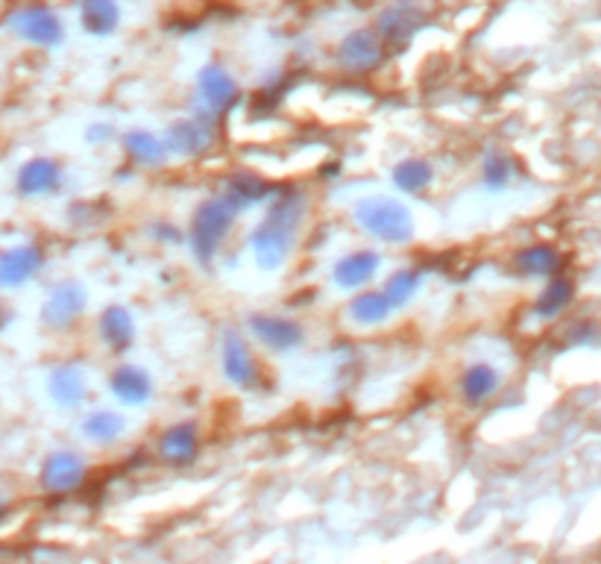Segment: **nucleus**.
<instances>
[{"instance_id": "14", "label": "nucleus", "mask_w": 601, "mask_h": 564, "mask_svg": "<svg viewBox=\"0 0 601 564\" xmlns=\"http://www.w3.org/2000/svg\"><path fill=\"white\" fill-rule=\"evenodd\" d=\"M378 268H382V256L376 251H353L337 259L335 268H332V280H335L337 289L344 291L367 289L370 282L378 276Z\"/></svg>"}, {"instance_id": "27", "label": "nucleus", "mask_w": 601, "mask_h": 564, "mask_svg": "<svg viewBox=\"0 0 601 564\" xmlns=\"http://www.w3.org/2000/svg\"><path fill=\"white\" fill-rule=\"evenodd\" d=\"M513 265L525 276H549L558 271L561 256H558V251L549 247V244H531V247H525V251L513 256Z\"/></svg>"}, {"instance_id": "32", "label": "nucleus", "mask_w": 601, "mask_h": 564, "mask_svg": "<svg viewBox=\"0 0 601 564\" xmlns=\"http://www.w3.org/2000/svg\"><path fill=\"white\" fill-rule=\"evenodd\" d=\"M3 508H7V506H3V497H0V515H3Z\"/></svg>"}, {"instance_id": "23", "label": "nucleus", "mask_w": 601, "mask_h": 564, "mask_svg": "<svg viewBox=\"0 0 601 564\" xmlns=\"http://www.w3.org/2000/svg\"><path fill=\"white\" fill-rule=\"evenodd\" d=\"M349 321L358 323V327H378L385 323L396 309L391 307L385 291H370V289H358L353 300H349Z\"/></svg>"}, {"instance_id": "16", "label": "nucleus", "mask_w": 601, "mask_h": 564, "mask_svg": "<svg viewBox=\"0 0 601 564\" xmlns=\"http://www.w3.org/2000/svg\"><path fill=\"white\" fill-rule=\"evenodd\" d=\"M48 391L59 409H80L89 395V379L80 364H59L50 371Z\"/></svg>"}, {"instance_id": "6", "label": "nucleus", "mask_w": 601, "mask_h": 564, "mask_svg": "<svg viewBox=\"0 0 601 564\" xmlns=\"http://www.w3.org/2000/svg\"><path fill=\"white\" fill-rule=\"evenodd\" d=\"M7 27L18 39L30 41L36 48H57L65 39V27L59 16L48 7H21L7 18Z\"/></svg>"}, {"instance_id": "22", "label": "nucleus", "mask_w": 601, "mask_h": 564, "mask_svg": "<svg viewBox=\"0 0 601 564\" xmlns=\"http://www.w3.org/2000/svg\"><path fill=\"white\" fill-rule=\"evenodd\" d=\"M276 192H279V188L273 186V183H267L262 174H253V171H238V174H233V177L226 179V194L238 203L240 210L270 201Z\"/></svg>"}, {"instance_id": "21", "label": "nucleus", "mask_w": 601, "mask_h": 564, "mask_svg": "<svg viewBox=\"0 0 601 564\" xmlns=\"http://www.w3.org/2000/svg\"><path fill=\"white\" fill-rule=\"evenodd\" d=\"M499 386H502V377L496 368L487 362H475L461 377V397L466 406H484L496 397Z\"/></svg>"}, {"instance_id": "4", "label": "nucleus", "mask_w": 601, "mask_h": 564, "mask_svg": "<svg viewBox=\"0 0 601 564\" xmlns=\"http://www.w3.org/2000/svg\"><path fill=\"white\" fill-rule=\"evenodd\" d=\"M161 138H165V145H168V154L183 156V159H200V156L215 150L217 118H209L206 113L194 109V115L170 124L168 133Z\"/></svg>"}, {"instance_id": "3", "label": "nucleus", "mask_w": 601, "mask_h": 564, "mask_svg": "<svg viewBox=\"0 0 601 564\" xmlns=\"http://www.w3.org/2000/svg\"><path fill=\"white\" fill-rule=\"evenodd\" d=\"M240 215V206L229 197V194H217L206 203L197 206L191 218V230H188V242H191L194 259L200 265H209L217 251L224 247L226 235L233 233L235 221Z\"/></svg>"}, {"instance_id": "1", "label": "nucleus", "mask_w": 601, "mask_h": 564, "mask_svg": "<svg viewBox=\"0 0 601 564\" xmlns=\"http://www.w3.org/2000/svg\"><path fill=\"white\" fill-rule=\"evenodd\" d=\"M305 212H308V197L299 188H285V192L273 194L270 210L249 233V251H253L258 268L276 271L288 262Z\"/></svg>"}, {"instance_id": "31", "label": "nucleus", "mask_w": 601, "mask_h": 564, "mask_svg": "<svg viewBox=\"0 0 601 564\" xmlns=\"http://www.w3.org/2000/svg\"><path fill=\"white\" fill-rule=\"evenodd\" d=\"M115 129L109 127V124H91L89 129H86V142L89 145H106V142H112Z\"/></svg>"}, {"instance_id": "9", "label": "nucleus", "mask_w": 601, "mask_h": 564, "mask_svg": "<svg viewBox=\"0 0 601 564\" xmlns=\"http://www.w3.org/2000/svg\"><path fill=\"white\" fill-rule=\"evenodd\" d=\"M247 327L267 350H273V353H290V350H297L305 341L303 323L290 321L285 314L256 312L247 318Z\"/></svg>"}, {"instance_id": "28", "label": "nucleus", "mask_w": 601, "mask_h": 564, "mask_svg": "<svg viewBox=\"0 0 601 564\" xmlns=\"http://www.w3.org/2000/svg\"><path fill=\"white\" fill-rule=\"evenodd\" d=\"M423 289V274H420L417 268H400V271H393L385 282V294L391 300L393 309L408 307L411 300L417 298V291Z\"/></svg>"}, {"instance_id": "8", "label": "nucleus", "mask_w": 601, "mask_h": 564, "mask_svg": "<svg viewBox=\"0 0 601 564\" xmlns=\"http://www.w3.org/2000/svg\"><path fill=\"white\" fill-rule=\"evenodd\" d=\"M86 476H89V465L80 453L57 450L41 461L39 483L48 494H71L86 483Z\"/></svg>"}, {"instance_id": "29", "label": "nucleus", "mask_w": 601, "mask_h": 564, "mask_svg": "<svg viewBox=\"0 0 601 564\" xmlns=\"http://www.w3.org/2000/svg\"><path fill=\"white\" fill-rule=\"evenodd\" d=\"M572 300V282L570 280H552L549 285H545V291L538 298V303H534V312H538V318H558V314L563 312V309L570 307Z\"/></svg>"}, {"instance_id": "10", "label": "nucleus", "mask_w": 601, "mask_h": 564, "mask_svg": "<svg viewBox=\"0 0 601 564\" xmlns=\"http://www.w3.org/2000/svg\"><path fill=\"white\" fill-rule=\"evenodd\" d=\"M385 59V41L376 30H353L337 48V65L346 74H370Z\"/></svg>"}, {"instance_id": "18", "label": "nucleus", "mask_w": 601, "mask_h": 564, "mask_svg": "<svg viewBox=\"0 0 601 564\" xmlns=\"http://www.w3.org/2000/svg\"><path fill=\"white\" fill-rule=\"evenodd\" d=\"M109 391L124 406H147L152 397V377L138 364H118L109 373Z\"/></svg>"}, {"instance_id": "24", "label": "nucleus", "mask_w": 601, "mask_h": 564, "mask_svg": "<svg viewBox=\"0 0 601 564\" xmlns=\"http://www.w3.org/2000/svg\"><path fill=\"white\" fill-rule=\"evenodd\" d=\"M80 21L91 36H112L120 25V7L115 0H82Z\"/></svg>"}, {"instance_id": "20", "label": "nucleus", "mask_w": 601, "mask_h": 564, "mask_svg": "<svg viewBox=\"0 0 601 564\" xmlns=\"http://www.w3.org/2000/svg\"><path fill=\"white\" fill-rule=\"evenodd\" d=\"M124 150H127L129 162H136L141 168H161L170 156L165 138L150 129H129L124 136Z\"/></svg>"}, {"instance_id": "30", "label": "nucleus", "mask_w": 601, "mask_h": 564, "mask_svg": "<svg viewBox=\"0 0 601 564\" xmlns=\"http://www.w3.org/2000/svg\"><path fill=\"white\" fill-rule=\"evenodd\" d=\"M511 159L502 154H490L487 159H484V165H481V179H484V186H487L490 192H502V188L511 183Z\"/></svg>"}, {"instance_id": "13", "label": "nucleus", "mask_w": 601, "mask_h": 564, "mask_svg": "<svg viewBox=\"0 0 601 564\" xmlns=\"http://www.w3.org/2000/svg\"><path fill=\"white\" fill-rule=\"evenodd\" d=\"M425 25V16L417 7H408V3H393L387 7L376 21V32L382 36L385 45L393 48H405L414 36L420 32V27Z\"/></svg>"}, {"instance_id": "2", "label": "nucleus", "mask_w": 601, "mask_h": 564, "mask_svg": "<svg viewBox=\"0 0 601 564\" xmlns=\"http://www.w3.org/2000/svg\"><path fill=\"white\" fill-rule=\"evenodd\" d=\"M353 218L361 233L385 244H408L414 239V215L402 201L387 194H370L353 206Z\"/></svg>"}, {"instance_id": "12", "label": "nucleus", "mask_w": 601, "mask_h": 564, "mask_svg": "<svg viewBox=\"0 0 601 564\" xmlns=\"http://www.w3.org/2000/svg\"><path fill=\"white\" fill-rule=\"evenodd\" d=\"M156 453L170 468H188L200 456V427L194 420H179L161 432L156 441Z\"/></svg>"}, {"instance_id": "17", "label": "nucleus", "mask_w": 601, "mask_h": 564, "mask_svg": "<svg viewBox=\"0 0 601 564\" xmlns=\"http://www.w3.org/2000/svg\"><path fill=\"white\" fill-rule=\"evenodd\" d=\"M97 336L112 353H127L136 341V318L127 307H106L97 318Z\"/></svg>"}, {"instance_id": "5", "label": "nucleus", "mask_w": 601, "mask_h": 564, "mask_svg": "<svg viewBox=\"0 0 601 564\" xmlns=\"http://www.w3.org/2000/svg\"><path fill=\"white\" fill-rule=\"evenodd\" d=\"M240 100V86L233 74L226 71L224 65L209 62L203 65L197 74V97H194V109L206 113L209 118H220L233 109Z\"/></svg>"}, {"instance_id": "7", "label": "nucleus", "mask_w": 601, "mask_h": 564, "mask_svg": "<svg viewBox=\"0 0 601 564\" xmlns=\"http://www.w3.org/2000/svg\"><path fill=\"white\" fill-rule=\"evenodd\" d=\"M89 309V291L77 280L59 282L57 289L50 291V298L45 300L41 309V321L50 330H71L73 323L80 321Z\"/></svg>"}, {"instance_id": "19", "label": "nucleus", "mask_w": 601, "mask_h": 564, "mask_svg": "<svg viewBox=\"0 0 601 564\" xmlns=\"http://www.w3.org/2000/svg\"><path fill=\"white\" fill-rule=\"evenodd\" d=\"M62 183V168L59 162L48 159V156H39V159H30L24 168L18 171V192L24 197H45V194H53Z\"/></svg>"}, {"instance_id": "25", "label": "nucleus", "mask_w": 601, "mask_h": 564, "mask_svg": "<svg viewBox=\"0 0 601 564\" xmlns=\"http://www.w3.org/2000/svg\"><path fill=\"white\" fill-rule=\"evenodd\" d=\"M127 432V418L112 409H95L82 418V436L95 444H115Z\"/></svg>"}, {"instance_id": "15", "label": "nucleus", "mask_w": 601, "mask_h": 564, "mask_svg": "<svg viewBox=\"0 0 601 564\" xmlns=\"http://www.w3.org/2000/svg\"><path fill=\"white\" fill-rule=\"evenodd\" d=\"M45 265V253L36 244H18L0 253V289H18L39 274Z\"/></svg>"}, {"instance_id": "11", "label": "nucleus", "mask_w": 601, "mask_h": 564, "mask_svg": "<svg viewBox=\"0 0 601 564\" xmlns=\"http://www.w3.org/2000/svg\"><path fill=\"white\" fill-rule=\"evenodd\" d=\"M220 368H224V377L238 388H256L258 382V364L256 356L249 350L247 339L240 332L229 330L224 332V341H220Z\"/></svg>"}, {"instance_id": "26", "label": "nucleus", "mask_w": 601, "mask_h": 564, "mask_svg": "<svg viewBox=\"0 0 601 564\" xmlns=\"http://www.w3.org/2000/svg\"><path fill=\"white\" fill-rule=\"evenodd\" d=\"M393 186L400 188L405 194H425L432 188L434 183V168L425 159H417V156H411V159H402L391 174Z\"/></svg>"}]
</instances>
